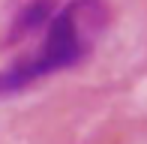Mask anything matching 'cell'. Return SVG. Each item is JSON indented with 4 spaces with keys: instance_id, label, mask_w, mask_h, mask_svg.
Instances as JSON below:
<instances>
[{
    "instance_id": "obj_1",
    "label": "cell",
    "mask_w": 147,
    "mask_h": 144,
    "mask_svg": "<svg viewBox=\"0 0 147 144\" xmlns=\"http://www.w3.org/2000/svg\"><path fill=\"white\" fill-rule=\"evenodd\" d=\"M105 21H108V9L102 0H72L69 6H63L45 27V39L36 54L0 72V93H21L24 87L36 84L45 75L78 66L90 54Z\"/></svg>"
},
{
    "instance_id": "obj_2",
    "label": "cell",
    "mask_w": 147,
    "mask_h": 144,
    "mask_svg": "<svg viewBox=\"0 0 147 144\" xmlns=\"http://www.w3.org/2000/svg\"><path fill=\"white\" fill-rule=\"evenodd\" d=\"M54 15H57V12H54V3H51V0H30V3L24 6L21 12H18L15 24H12L9 39H21V36L33 33V30L48 27Z\"/></svg>"
}]
</instances>
